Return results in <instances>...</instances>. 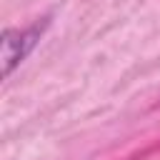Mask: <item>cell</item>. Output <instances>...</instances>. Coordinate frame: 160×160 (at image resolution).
Wrapping results in <instances>:
<instances>
[{
  "label": "cell",
  "mask_w": 160,
  "mask_h": 160,
  "mask_svg": "<svg viewBox=\"0 0 160 160\" xmlns=\"http://www.w3.org/2000/svg\"><path fill=\"white\" fill-rule=\"evenodd\" d=\"M50 18H40L28 28H5L2 30V78L8 80L12 75V70L35 50V45L40 42L42 32L48 30Z\"/></svg>",
  "instance_id": "1"
}]
</instances>
